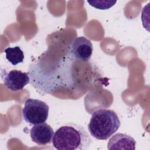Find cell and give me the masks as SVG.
<instances>
[{"mask_svg": "<svg viewBox=\"0 0 150 150\" xmlns=\"http://www.w3.org/2000/svg\"><path fill=\"white\" fill-rule=\"evenodd\" d=\"M52 142L59 150H84L90 146L92 139L82 126L67 123L56 130Z\"/></svg>", "mask_w": 150, "mask_h": 150, "instance_id": "obj_1", "label": "cell"}, {"mask_svg": "<svg viewBox=\"0 0 150 150\" xmlns=\"http://www.w3.org/2000/svg\"><path fill=\"white\" fill-rule=\"evenodd\" d=\"M120 125V119L115 111L100 109L92 114L88 129L91 136L97 139L106 140L118 131Z\"/></svg>", "mask_w": 150, "mask_h": 150, "instance_id": "obj_2", "label": "cell"}, {"mask_svg": "<svg viewBox=\"0 0 150 150\" xmlns=\"http://www.w3.org/2000/svg\"><path fill=\"white\" fill-rule=\"evenodd\" d=\"M49 105L44 101L28 98L25 103L22 114L25 121L32 125L45 122L49 115Z\"/></svg>", "mask_w": 150, "mask_h": 150, "instance_id": "obj_3", "label": "cell"}, {"mask_svg": "<svg viewBox=\"0 0 150 150\" xmlns=\"http://www.w3.org/2000/svg\"><path fill=\"white\" fill-rule=\"evenodd\" d=\"M70 50V54L74 59L88 62L91 59L93 47L90 40L84 36H79L72 41Z\"/></svg>", "mask_w": 150, "mask_h": 150, "instance_id": "obj_4", "label": "cell"}, {"mask_svg": "<svg viewBox=\"0 0 150 150\" xmlns=\"http://www.w3.org/2000/svg\"><path fill=\"white\" fill-rule=\"evenodd\" d=\"M2 79L4 85L11 91H16L23 88L30 81L28 73L21 70H12L9 72L2 73Z\"/></svg>", "mask_w": 150, "mask_h": 150, "instance_id": "obj_5", "label": "cell"}, {"mask_svg": "<svg viewBox=\"0 0 150 150\" xmlns=\"http://www.w3.org/2000/svg\"><path fill=\"white\" fill-rule=\"evenodd\" d=\"M30 138L33 142L39 145H45L50 144L53 141L54 131L46 123L36 124L30 130Z\"/></svg>", "mask_w": 150, "mask_h": 150, "instance_id": "obj_6", "label": "cell"}, {"mask_svg": "<svg viewBox=\"0 0 150 150\" xmlns=\"http://www.w3.org/2000/svg\"><path fill=\"white\" fill-rule=\"evenodd\" d=\"M136 142L131 136L117 133L113 135L108 141L107 148L112 149H129L134 150L135 149Z\"/></svg>", "mask_w": 150, "mask_h": 150, "instance_id": "obj_7", "label": "cell"}, {"mask_svg": "<svg viewBox=\"0 0 150 150\" xmlns=\"http://www.w3.org/2000/svg\"><path fill=\"white\" fill-rule=\"evenodd\" d=\"M4 52L6 53V59L12 65L16 66L23 62L24 53L20 47H9L5 49Z\"/></svg>", "mask_w": 150, "mask_h": 150, "instance_id": "obj_8", "label": "cell"}, {"mask_svg": "<svg viewBox=\"0 0 150 150\" xmlns=\"http://www.w3.org/2000/svg\"><path fill=\"white\" fill-rule=\"evenodd\" d=\"M87 2L92 6L101 10L107 9L114 6L117 1H107V0H93L87 1Z\"/></svg>", "mask_w": 150, "mask_h": 150, "instance_id": "obj_9", "label": "cell"}]
</instances>
